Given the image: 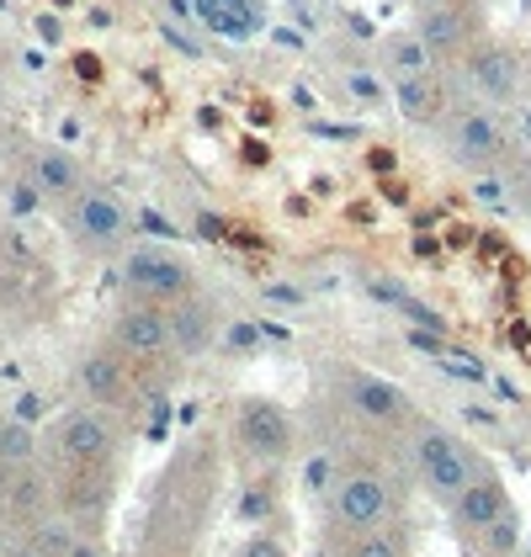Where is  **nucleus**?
Returning <instances> with one entry per match:
<instances>
[{
    "mask_svg": "<svg viewBox=\"0 0 531 557\" xmlns=\"http://www.w3.org/2000/svg\"><path fill=\"white\" fill-rule=\"evenodd\" d=\"M409 457H415V472H420L425 494L442 499V505H452V499L484 472V462L473 457V446H468L462 435H452L446 425H415Z\"/></svg>",
    "mask_w": 531,
    "mask_h": 557,
    "instance_id": "1",
    "label": "nucleus"
},
{
    "mask_svg": "<svg viewBox=\"0 0 531 557\" xmlns=\"http://www.w3.org/2000/svg\"><path fill=\"white\" fill-rule=\"evenodd\" d=\"M446 154L462 165V171H505L510 165V128L499 117V107H484V101H468V107H452V117L442 123Z\"/></svg>",
    "mask_w": 531,
    "mask_h": 557,
    "instance_id": "2",
    "label": "nucleus"
},
{
    "mask_svg": "<svg viewBox=\"0 0 531 557\" xmlns=\"http://www.w3.org/2000/svg\"><path fill=\"white\" fill-rule=\"evenodd\" d=\"M324 499H330V525L341 536L372 531V525H388L394 520V478L378 468H346L330 478Z\"/></svg>",
    "mask_w": 531,
    "mask_h": 557,
    "instance_id": "3",
    "label": "nucleus"
},
{
    "mask_svg": "<svg viewBox=\"0 0 531 557\" xmlns=\"http://www.w3.org/2000/svg\"><path fill=\"white\" fill-rule=\"evenodd\" d=\"M457 81L484 107H516L521 86H527V64H521V53L505 44V38H479V44L462 53Z\"/></svg>",
    "mask_w": 531,
    "mask_h": 557,
    "instance_id": "4",
    "label": "nucleus"
},
{
    "mask_svg": "<svg viewBox=\"0 0 531 557\" xmlns=\"http://www.w3.org/2000/svg\"><path fill=\"white\" fill-rule=\"evenodd\" d=\"M123 287L128 298H149V302H176L186 293H197L192 282V260L165 250V245H138L123 256Z\"/></svg>",
    "mask_w": 531,
    "mask_h": 557,
    "instance_id": "5",
    "label": "nucleus"
},
{
    "mask_svg": "<svg viewBox=\"0 0 531 557\" xmlns=\"http://www.w3.org/2000/svg\"><path fill=\"white\" fill-rule=\"evenodd\" d=\"M53 457L64 468H112L118 457V425H112V409H75L53 425Z\"/></svg>",
    "mask_w": 531,
    "mask_h": 557,
    "instance_id": "6",
    "label": "nucleus"
},
{
    "mask_svg": "<svg viewBox=\"0 0 531 557\" xmlns=\"http://www.w3.org/2000/svg\"><path fill=\"white\" fill-rule=\"evenodd\" d=\"M112 345L138 367L165 361L171 356V308L149 298H128L118 308V319H112Z\"/></svg>",
    "mask_w": 531,
    "mask_h": 557,
    "instance_id": "7",
    "label": "nucleus"
},
{
    "mask_svg": "<svg viewBox=\"0 0 531 557\" xmlns=\"http://www.w3.org/2000/svg\"><path fill=\"white\" fill-rule=\"evenodd\" d=\"M415 33H420V44L436 53V64H442V70H457V64H462V53L484 38V27H479V5H473V0L415 11Z\"/></svg>",
    "mask_w": 531,
    "mask_h": 557,
    "instance_id": "8",
    "label": "nucleus"
},
{
    "mask_svg": "<svg viewBox=\"0 0 531 557\" xmlns=\"http://www.w3.org/2000/svg\"><path fill=\"white\" fill-rule=\"evenodd\" d=\"M70 234L86 245V250H118L128 239V208L118 202V191L107 186H81L70 197Z\"/></svg>",
    "mask_w": 531,
    "mask_h": 557,
    "instance_id": "9",
    "label": "nucleus"
},
{
    "mask_svg": "<svg viewBox=\"0 0 531 557\" xmlns=\"http://www.w3.org/2000/svg\"><path fill=\"white\" fill-rule=\"evenodd\" d=\"M234 435L250 457L261 462H282L293 451V414L276 398H239L234 409Z\"/></svg>",
    "mask_w": 531,
    "mask_h": 557,
    "instance_id": "10",
    "label": "nucleus"
},
{
    "mask_svg": "<svg viewBox=\"0 0 531 557\" xmlns=\"http://www.w3.org/2000/svg\"><path fill=\"white\" fill-rule=\"evenodd\" d=\"M510 510H516V505H510V488H505V478L489 468V462H484V472H479V478L446 505L452 525H457V536H468V542H479L489 525H499Z\"/></svg>",
    "mask_w": 531,
    "mask_h": 557,
    "instance_id": "11",
    "label": "nucleus"
},
{
    "mask_svg": "<svg viewBox=\"0 0 531 557\" xmlns=\"http://www.w3.org/2000/svg\"><path fill=\"white\" fill-rule=\"evenodd\" d=\"M388 101H394L398 117H404V123H415V128H442L446 117H452V107H457V96H452V86H446L442 70L388 81Z\"/></svg>",
    "mask_w": 531,
    "mask_h": 557,
    "instance_id": "12",
    "label": "nucleus"
},
{
    "mask_svg": "<svg viewBox=\"0 0 531 557\" xmlns=\"http://www.w3.org/2000/svg\"><path fill=\"white\" fill-rule=\"evenodd\" d=\"M75 383H81V393H86V404H96V409H123L128 393H133V361L112 341L90 345L86 356H81Z\"/></svg>",
    "mask_w": 531,
    "mask_h": 557,
    "instance_id": "13",
    "label": "nucleus"
},
{
    "mask_svg": "<svg viewBox=\"0 0 531 557\" xmlns=\"http://www.w3.org/2000/svg\"><path fill=\"white\" fill-rule=\"evenodd\" d=\"M165 308H171V356H181V361L208 356L213 341H219V308L202 293H186V298L165 302Z\"/></svg>",
    "mask_w": 531,
    "mask_h": 557,
    "instance_id": "14",
    "label": "nucleus"
},
{
    "mask_svg": "<svg viewBox=\"0 0 531 557\" xmlns=\"http://www.w3.org/2000/svg\"><path fill=\"white\" fill-rule=\"evenodd\" d=\"M346 404H351L356 420H367V425H383L394 430L409 420V393L388 377H372V372H351L346 377Z\"/></svg>",
    "mask_w": 531,
    "mask_h": 557,
    "instance_id": "15",
    "label": "nucleus"
},
{
    "mask_svg": "<svg viewBox=\"0 0 531 557\" xmlns=\"http://www.w3.org/2000/svg\"><path fill=\"white\" fill-rule=\"evenodd\" d=\"M0 515L11 525H33L38 515H48V483L38 462H22V468H0Z\"/></svg>",
    "mask_w": 531,
    "mask_h": 557,
    "instance_id": "16",
    "label": "nucleus"
},
{
    "mask_svg": "<svg viewBox=\"0 0 531 557\" xmlns=\"http://www.w3.org/2000/svg\"><path fill=\"white\" fill-rule=\"evenodd\" d=\"M33 186H38L44 197L70 202V197L86 186V171H81V160H75L70 149H38V154H33Z\"/></svg>",
    "mask_w": 531,
    "mask_h": 557,
    "instance_id": "17",
    "label": "nucleus"
},
{
    "mask_svg": "<svg viewBox=\"0 0 531 557\" xmlns=\"http://www.w3.org/2000/svg\"><path fill=\"white\" fill-rule=\"evenodd\" d=\"M383 70H388V81H398V75H431L442 64H436L431 48L420 44V33L409 27V33H388L383 38Z\"/></svg>",
    "mask_w": 531,
    "mask_h": 557,
    "instance_id": "18",
    "label": "nucleus"
},
{
    "mask_svg": "<svg viewBox=\"0 0 531 557\" xmlns=\"http://www.w3.org/2000/svg\"><path fill=\"white\" fill-rule=\"evenodd\" d=\"M75 536H81V525H75L70 515H59V520H53V515H38V520L27 525V542L44 557H64L75 547Z\"/></svg>",
    "mask_w": 531,
    "mask_h": 557,
    "instance_id": "19",
    "label": "nucleus"
},
{
    "mask_svg": "<svg viewBox=\"0 0 531 557\" xmlns=\"http://www.w3.org/2000/svg\"><path fill=\"white\" fill-rule=\"evenodd\" d=\"M346 557H409V542L394 525H372V531H351L346 536Z\"/></svg>",
    "mask_w": 531,
    "mask_h": 557,
    "instance_id": "20",
    "label": "nucleus"
},
{
    "mask_svg": "<svg viewBox=\"0 0 531 557\" xmlns=\"http://www.w3.org/2000/svg\"><path fill=\"white\" fill-rule=\"evenodd\" d=\"M22 462H38V435L22 420H0V468H22Z\"/></svg>",
    "mask_w": 531,
    "mask_h": 557,
    "instance_id": "21",
    "label": "nucleus"
},
{
    "mask_svg": "<svg viewBox=\"0 0 531 557\" xmlns=\"http://www.w3.org/2000/svg\"><path fill=\"white\" fill-rule=\"evenodd\" d=\"M516 542H521V520H516V510L505 515L499 525H489L484 536H479V547H484L489 557H510V553H516Z\"/></svg>",
    "mask_w": 531,
    "mask_h": 557,
    "instance_id": "22",
    "label": "nucleus"
},
{
    "mask_svg": "<svg viewBox=\"0 0 531 557\" xmlns=\"http://www.w3.org/2000/svg\"><path fill=\"white\" fill-rule=\"evenodd\" d=\"M239 557H287V547H282L276 536H250V542L239 547Z\"/></svg>",
    "mask_w": 531,
    "mask_h": 557,
    "instance_id": "23",
    "label": "nucleus"
},
{
    "mask_svg": "<svg viewBox=\"0 0 531 557\" xmlns=\"http://www.w3.org/2000/svg\"><path fill=\"white\" fill-rule=\"evenodd\" d=\"M64 557H107V547H101V536H90V531H81V536H75V547H70Z\"/></svg>",
    "mask_w": 531,
    "mask_h": 557,
    "instance_id": "24",
    "label": "nucleus"
},
{
    "mask_svg": "<svg viewBox=\"0 0 531 557\" xmlns=\"http://www.w3.org/2000/svg\"><path fill=\"white\" fill-rule=\"evenodd\" d=\"M38 38L59 48V44H64V22H59V16H48V11H44V16H38Z\"/></svg>",
    "mask_w": 531,
    "mask_h": 557,
    "instance_id": "25",
    "label": "nucleus"
},
{
    "mask_svg": "<svg viewBox=\"0 0 531 557\" xmlns=\"http://www.w3.org/2000/svg\"><path fill=\"white\" fill-rule=\"evenodd\" d=\"M346 86L356 90V96H367V101H378L383 90H378V81H367V75H346Z\"/></svg>",
    "mask_w": 531,
    "mask_h": 557,
    "instance_id": "26",
    "label": "nucleus"
},
{
    "mask_svg": "<svg viewBox=\"0 0 531 557\" xmlns=\"http://www.w3.org/2000/svg\"><path fill=\"white\" fill-rule=\"evenodd\" d=\"M5 557H44V553H38L27 536H22V542H11V547H5Z\"/></svg>",
    "mask_w": 531,
    "mask_h": 557,
    "instance_id": "27",
    "label": "nucleus"
},
{
    "mask_svg": "<svg viewBox=\"0 0 531 557\" xmlns=\"http://www.w3.org/2000/svg\"><path fill=\"white\" fill-rule=\"evenodd\" d=\"M5 547H11V520L0 515V557H5Z\"/></svg>",
    "mask_w": 531,
    "mask_h": 557,
    "instance_id": "28",
    "label": "nucleus"
},
{
    "mask_svg": "<svg viewBox=\"0 0 531 557\" xmlns=\"http://www.w3.org/2000/svg\"><path fill=\"white\" fill-rule=\"evenodd\" d=\"M415 11H431V5H457V0H409Z\"/></svg>",
    "mask_w": 531,
    "mask_h": 557,
    "instance_id": "29",
    "label": "nucleus"
},
{
    "mask_svg": "<svg viewBox=\"0 0 531 557\" xmlns=\"http://www.w3.org/2000/svg\"><path fill=\"white\" fill-rule=\"evenodd\" d=\"M287 5H309V0H287Z\"/></svg>",
    "mask_w": 531,
    "mask_h": 557,
    "instance_id": "30",
    "label": "nucleus"
}]
</instances>
